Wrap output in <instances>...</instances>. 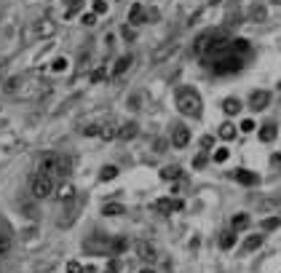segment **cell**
<instances>
[{
  "label": "cell",
  "instance_id": "cell-37",
  "mask_svg": "<svg viewBox=\"0 0 281 273\" xmlns=\"http://www.w3.org/2000/svg\"><path fill=\"white\" fill-rule=\"evenodd\" d=\"M105 11H107L105 0H94V14H105Z\"/></svg>",
  "mask_w": 281,
  "mask_h": 273
},
{
  "label": "cell",
  "instance_id": "cell-2",
  "mask_svg": "<svg viewBox=\"0 0 281 273\" xmlns=\"http://www.w3.org/2000/svg\"><path fill=\"white\" fill-rule=\"evenodd\" d=\"M241 65H244V57H236V54H228V57L217 59L214 65H209L214 70V75H230V73H238Z\"/></svg>",
  "mask_w": 281,
  "mask_h": 273
},
{
  "label": "cell",
  "instance_id": "cell-25",
  "mask_svg": "<svg viewBox=\"0 0 281 273\" xmlns=\"http://www.w3.org/2000/svg\"><path fill=\"white\" fill-rule=\"evenodd\" d=\"M126 209H123L121 204H105L102 206V214H107V217H118V214H123Z\"/></svg>",
  "mask_w": 281,
  "mask_h": 273
},
{
  "label": "cell",
  "instance_id": "cell-5",
  "mask_svg": "<svg viewBox=\"0 0 281 273\" xmlns=\"http://www.w3.org/2000/svg\"><path fill=\"white\" fill-rule=\"evenodd\" d=\"M57 33V22L54 19H38L33 25V38H51Z\"/></svg>",
  "mask_w": 281,
  "mask_h": 273
},
{
  "label": "cell",
  "instance_id": "cell-1",
  "mask_svg": "<svg viewBox=\"0 0 281 273\" xmlns=\"http://www.w3.org/2000/svg\"><path fill=\"white\" fill-rule=\"evenodd\" d=\"M177 110L187 115V118H201V113H204V102H201V94L196 89H179L177 91Z\"/></svg>",
  "mask_w": 281,
  "mask_h": 273
},
{
  "label": "cell",
  "instance_id": "cell-41",
  "mask_svg": "<svg viewBox=\"0 0 281 273\" xmlns=\"http://www.w3.org/2000/svg\"><path fill=\"white\" fill-rule=\"evenodd\" d=\"M166 147H169V142H166V139H155V153H163Z\"/></svg>",
  "mask_w": 281,
  "mask_h": 273
},
{
  "label": "cell",
  "instance_id": "cell-33",
  "mask_svg": "<svg viewBox=\"0 0 281 273\" xmlns=\"http://www.w3.org/2000/svg\"><path fill=\"white\" fill-rule=\"evenodd\" d=\"M105 78H107V70H105V67H97V70L91 73V81H94V83H97V81H105Z\"/></svg>",
  "mask_w": 281,
  "mask_h": 273
},
{
  "label": "cell",
  "instance_id": "cell-26",
  "mask_svg": "<svg viewBox=\"0 0 281 273\" xmlns=\"http://www.w3.org/2000/svg\"><path fill=\"white\" fill-rule=\"evenodd\" d=\"M265 17H268L265 6H254V9L249 11V19H252V22H265Z\"/></svg>",
  "mask_w": 281,
  "mask_h": 273
},
{
  "label": "cell",
  "instance_id": "cell-34",
  "mask_svg": "<svg viewBox=\"0 0 281 273\" xmlns=\"http://www.w3.org/2000/svg\"><path fill=\"white\" fill-rule=\"evenodd\" d=\"M228 155H230L228 147H220V150L214 153V161H217V163H225V161H228Z\"/></svg>",
  "mask_w": 281,
  "mask_h": 273
},
{
  "label": "cell",
  "instance_id": "cell-21",
  "mask_svg": "<svg viewBox=\"0 0 281 273\" xmlns=\"http://www.w3.org/2000/svg\"><path fill=\"white\" fill-rule=\"evenodd\" d=\"M260 139L262 142H273V139H276V126H273V123H265L260 129Z\"/></svg>",
  "mask_w": 281,
  "mask_h": 273
},
{
  "label": "cell",
  "instance_id": "cell-19",
  "mask_svg": "<svg viewBox=\"0 0 281 273\" xmlns=\"http://www.w3.org/2000/svg\"><path fill=\"white\" fill-rule=\"evenodd\" d=\"M99 137H102V139H115V137H118V126H115V123H105V126H99Z\"/></svg>",
  "mask_w": 281,
  "mask_h": 273
},
{
  "label": "cell",
  "instance_id": "cell-13",
  "mask_svg": "<svg viewBox=\"0 0 281 273\" xmlns=\"http://www.w3.org/2000/svg\"><path fill=\"white\" fill-rule=\"evenodd\" d=\"M236 179H238L241 185H246V188H252V185L260 182V177H257L254 171H249V169H238L236 171Z\"/></svg>",
  "mask_w": 281,
  "mask_h": 273
},
{
  "label": "cell",
  "instance_id": "cell-35",
  "mask_svg": "<svg viewBox=\"0 0 281 273\" xmlns=\"http://www.w3.org/2000/svg\"><path fill=\"white\" fill-rule=\"evenodd\" d=\"M65 3L70 6V9H67V17H73V14H75L78 9H81V3H83V0H65Z\"/></svg>",
  "mask_w": 281,
  "mask_h": 273
},
{
  "label": "cell",
  "instance_id": "cell-31",
  "mask_svg": "<svg viewBox=\"0 0 281 273\" xmlns=\"http://www.w3.org/2000/svg\"><path fill=\"white\" fill-rule=\"evenodd\" d=\"M126 244H129L126 238H115V241H110V249H113V252H123V249H126Z\"/></svg>",
  "mask_w": 281,
  "mask_h": 273
},
{
  "label": "cell",
  "instance_id": "cell-7",
  "mask_svg": "<svg viewBox=\"0 0 281 273\" xmlns=\"http://www.w3.org/2000/svg\"><path fill=\"white\" fill-rule=\"evenodd\" d=\"M137 257L139 260H145V262H155L158 260V252H155V246L153 244H147V241H137Z\"/></svg>",
  "mask_w": 281,
  "mask_h": 273
},
{
  "label": "cell",
  "instance_id": "cell-42",
  "mask_svg": "<svg viewBox=\"0 0 281 273\" xmlns=\"http://www.w3.org/2000/svg\"><path fill=\"white\" fill-rule=\"evenodd\" d=\"M65 67H67V59H62V57H59L57 62H54V70H57V73H62Z\"/></svg>",
  "mask_w": 281,
  "mask_h": 273
},
{
  "label": "cell",
  "instance_id": "cell-6",
  "mask_svg": "<svg viewBox=\"0 0 281 273\" xmlns=\"http://www.w3.org/2000/svg\"><path fill=\"white\" fill-rule=\"evenodd\" d=\"M185 204L179 198H158L153 204V209L155 212H161V214H171V212H179V209H182Z\"/></svg>",
  "mask_w": 281,
  "mask_h": 273
},
{
  "label": "cell",
  "instance_id": "cell-38",
  "mask_svg": "<svg viewBox=\"0 0 281 273\" xmlns=\"http://www.w3.org/2000/svg\"><path fill=\"white\" fill-rule=\"evenodd\" d=\"M81 22H83V25H86V27H91V25H97V14H86V17H83Z\"/></svg>",
  "mask_w": 281,
  "mask_h": 273
},
{
  "label": "cell",
  "instance_id": "cell-20",
  "mask_svg": "<svg viewBox=\"0 0 281 273\" xmlns=\"http://www.w3.org/2000/svg\"><path fill=\"white\" fill-rule=\"evenodd\" d=\"M182 177V169L179 166H163L161 169V179H179Z\"/></svg>",
  "mask_w": 281,
  "mask_h": 273
},
{
  "label": "cell",
  "instance_id": "cell-12",
  "mask_svg": "<svg viewBox=\"0 0 281 273\" xmlns=\"http://www.w3.org/2000/svg\"><path fill=\"white\" fill-rule=\"evenodd\" d=\"M145 22H147V11L139 3H134L129 11V25H145Z\"/></svg>",
  "mask_w": 281,
  "mask_h": 273
},
{
  "label": "cell",
  "instance_id": "cell-24",
  "mask_svg": "<svg viewBox=\"0 0 281 273\" xmlns=\"http://www.w3.org/2000/svg\"><path fill=\"white\" fill-rule=\"evenodd\" d=\"M262 246V236H249L244 241V252H254V249Z\"/></svg>",
  "mask_w": 281,
  "mask_h": 273
},
{
  "label": "cell",
  "instance_id": "cell-16",
  "mask_svg": "<svg viewBox=\"0 0 281 273\" xmlns=\"http://www.w3.org/2000/svg\"><path fill=\"white\" fill-rule=\"evenodd\" d=\"M11 254V233L9 230H0V260Z\"/></svg>",
  "mask_w": 281,
  "mask_h": 273
},
{
  "label": "cell",
  "instance_id": "cell-9",
  "mask_svg": "<svg viewBox=\"0 0 281 273\" xmlns=\"http://www.w3.org/2000/svg\"><path fill=\"white\" fill-rule=\"evenodd\" d=\"M177 51V43L174 41H169V43H163V46H158L153 54H150V59H153V65H158V62H163V59H169L171 54Z\"/></svg>",
  "mask_w": 281,
  "mask_h": 273
},
{
  "label": "cell",
  "instance_id": "cell-32",
  "mask_svg": "<svg viewBox=\"0 0 281 273\" xmlns=\"http://www.w3.org/2000/svg\"><path fill=\"white\" fill-rule=\"evenodd\" d=\"M206 161H209V155H206V153H198L196 158H193V166H196V169H204Z\"/></svg>",
  "mask_w": 281,
  "mask_h": 273
},
{
  "label": "cell",
  "instance_id": "cell-43",
  "mask_svg": "<svg viewBox=\"0 0 281 273\" xmlns=\"http://www.w3.org/2000/svg\"><path fill=\"white\" fill-rule=\"evenodd\" d=\"M123 38H126V41H134V30H131V27H123Z\"/></svg>",
  "mask_w": 281,
  "mask_h": 273
},
{
  "label": "cell",
  "instance_id": "cell-23",
  "mask_svg": "<svg viewBox=\"0 0 281 273\" xmlns=\"http://www.w3.org/2000/svg\"><path fill=\"white\" fill-rule=\"evenodd\" d=\"M233 244H236V233H233V230L220 233V246H222V249H230Z\"/></svg>",
  "mask_w": 281,
  "mask_h": 273
},
{
  "label": "cell",
  "instance_id": "cell-45",
  "mask_svg": "<svg viewBox=\"0 0 281 273\" xmlns=\"http://www.w3.org/2000/svg\"><path fill=\"white\" fill-rule=\"evenodd\" d=\"M115 270H118V262L110 260V265H107V270H105V273H115Z\"/></svg>",
  "mask_w": 281,
  "mask_h": 273
},
{
  "label": "cell",
  "instance_id": "cell-11",
  "mask_svg": "<svg viewBox=\"0 0 281 273\" xmlns=\"http://www.w3.org/2000/svg\"><path fill=\"white\" fill-rule=\"evenodd\" d=\"M86 249H89V252H107V249H110V241L97 233L91 241H86Z\"/></svg>",
  "mask_w": 281,
  "mask_h": 273
},
{
  "label": "cell",
  "instance_id": "cell-15",
  "mask_svg": "<svg viewBox=\"0 0 281 273\" xmlns=\"http://www.w3.org/2000/svg\"><path fill=\"white\" fill-rule=\"evenodd\" d=\"M131 62H134V57H131V54H126V57H121L118 62H115V67H113V75H115V78L123 75V73H126V70L131 67Z\"/></svg>",
  "mask_w": 281,
  "mask_h": 273
},
{
  "label": "cell",
  "instance_id": "cell-30",
  "mask_svg": "<svg viewBox=\"0 0 281 273\" xmlns=\"http://www.w3.org/2000/svg\"><path fill=\"white\" fill-rule=\"evenodd\" d=\"M278 225H281V214L268 217V220H262V230H273V228H278Z\"/></svg>",
  "mask_w": 281,
  "mask_h": 273
},
{
  "label": "cell",
  "instance_id": "cell-44",
  "mask_svg": "<svg viewBox=\"0 0 281 273\" xmlns=\"http://www.w3.org/2000/svg\"><path fill=\"white\" fill-rule=\"evenodd\" d=\"M201 145H204V147H206V150H209V147H212V145H214V139H212V137H204V139H201Z\"/></svg>",
  "mask_w": 281,
  "mask_h": 273
},
{
  "label": "cell",
  "instance_id": "cell-36",
  "mask_svg": "<svg viewBox=\"0 0 281 273\" xmlns=\"http://www.w3.org/2000/svg\"><path fill=\"white\" fill-rule=\"evenodd\" d=\"M83 134H86V137H99V126H97V123H91V126L83 129Z\"/></svg>",
  "mask_w": 281,
  "mask_h": 273
},
{
  "label": "cell",
  "instance_id": "cell-4",
  "mask_svg": "<svg viewBox=\"0 0 281 273\" xmlns=\"http://www.w3.org/2000/svg\"><path fill=\"white\" fill-rule=\"evenodd\" d=\"M59 161H62V155L57 153H46L43 158H41V166H38V174H46V177H57L59 174Z\"/></svg>",
  "mask_w": 281,
  "mask_h": 273
},
{
  "label": "cell",
  "instance_id": "cell-40",
  "mask_svg": "<svg viewBox=\"0 0 281 273\" xmlns=\"http://www.w3.org/2000/svg\"><path fill=\"white\" fill-rule=\"evenodd\" d=\"M67 273H83L81 262H67Z\"/></svg>",
  "mask_w": 281,
  "mask_h": 273
},
{
  "label": "cell",
  "instance_id": "cell-17",
  "mask_svg": "<svg viewBox=\"0 0 281 273\" xmlns=\"http://www.w3.org/2000/svg\"><path fill=\"white\" fill-rule=\"evenodd\" d=\"M134 137H137V123L134 121L123 123V126L118 129V139H134Z\"/></svg>",
  "mask_w": 281,
  "mask_h": 273
},
{
  "label": "cell",
  "instance_id": "cell-8",
  "mask_svg": "<svg viewBox=\"0 0 281 273\" xmlns=\"http://www.w3.org/2000/svg\"><path fill=\"white\" fill-rule=\"evenodd\" d=\"M187 142H190V129L182 126V123H177L174 131H171V145H174V147H185Z\"/></svg>",
  "mask_w": 281,
  "mask_h": 273
},
{
  "label": "cell",
  "instance_id": "cell-29",
  "mask_svg": "<svg viewBox=\"0 0 281 273\" xmlns=\"http://www.w3.org/2000/svg\"><path fill=\"white\" fill-rule=\"evenodd\" d=\"M70 169H73V161H70L67 155H62V161H59V174H57V177H67Z\"/></svg>",
  "mask_w": 281,
  "mask_h": 273
},
{
  "label": "cell",
  "instance_id": "cell-47",
  "mask_svg": "<svg viewBox=\"0 0 281 273\" xmlns=\"http://www.w3.org/2000/svg\"><path fill=\"white\" fill-rule=\"evenodd\" d=\"M139 273H155V270H150V268H145V270H139Z\"/></svg>",
  "mask_w": 281,
  "mask_h": 273
},
{
  "label": "cell",
  "instance_id": "cell-18",
  "mask_svg": "<svg viewBox=\"0 0 281 273\" xmlns=\"http://www.w3.org/2000/svg\"><path fill=\"white\" fill-rule=\"evenodd\" d=\"M222 110L228 115H236V113H241V102L236 97H228V99H222Z\"/></svg>",
  "mask_w": 281,
  "mask_h": 273
},
{
  "label": "cell",
  "instance_id": "cell-46",
  "mask_svg": "<svg viewBox=\"0 0 281 273\" xmlns=\"http://www.w3.org/2000/svg\"><path fill=\"white\" fill-rule=\"evenodd\" d=\"M6 73V62H0V75H3Z\"/></svg>",
  "mask_w": 281,
  "mask_h": 273
},
{
  "label": "cell",
  "instance_id": "cell-3",
  "mask_svg": "<svg viewBox=\"0 0 281 273\" xmlns=\"http://www.w3.org/2000/svg\"><path fill=\"white\" fill-rule=\"evenodd\" d=\"M30 185H33V196L35 198H49L54 193V179L46 177V174H35Z\"/></svg>",
  "mask_w": 281,
  "mask_h": 273
},
{
  "label": "cell",
  "instance_id": "cell-39",
  "mask_svg": "<svg viewBox=\"0 0 281 273\" xmlns=\"http://www.w3.org/2000/svg\"><path fill=\"white\" fill-rule=\"evenodd\" d=\"M241 131H246V134H249V131H254V121H241Z\"/></svg>",
  "mask_w": 281,
  "mask_h": 273
},
{
  "label": "cell",
  "instance_id": "cell-22",
  "mask_svg": "<svg viewBox=\"0 0 281 273\" xmlns=\"http://www.w3.org/2000/svg\"><path fill=\"white\" fill-rule=\"evenodd\" d=\"M230 225H233V233H236V230H246L249 228V214H236Z\"/></svg>",
  "mask_w": 281,
  "mask_h": 273
},
{
  "label": "cell",
  "instance_id": "cell-10",
  "mask_svg": "<svg viewBox=\"0 0 281 273\" xmlns=\"http://www.w3.org/2000/svg\"><path fill=\"white\" fill-rule=\"evenodd\" d=\"M268 102H270V94L268 91H254L252 97H249V107L257 113V110H265L268 107Z\"/></svg>",
  "mask_w": 281,
  "mask_h": 273
},
{
  "label": "cell",
  "instance_id": "cell-28",
  "mask_svg": "<svg viewBox=\"0 0 281 273\" xmlns=\"http://www.w3.org/2000/svg\"><path fill=\"white\" fill-rule=\"evenodd\" d=\"M115 177H118V166H105L102 174H99L102 182H110V179H115Z\"/></svg>",
  "mask_w": 281,
  "mask_h": 273
},
{
  "label": "cell",
  "instance_id": "cell-48",
  "mask_svg": "<svg viewBox=\"0 0 281 273\" xmlns=\"http://www.w3.org/2000/svg\"><path fill=\"white\" fill-rule=\"evenodd\" d=\"M276 3H281V0H276Z\"/></svg>",
  "mask_w": 281,
  "mask_h": 273
},
{
  "label": "cell",
  "instance_id": "cell-27",
  "mask_svg": "<svg viewBox=\"0 0 281 273\" xmlns=\"http://www.w3.org/2000/svg\"><path fill=\"white\" fill-rule=\"evenodd\" d=\"M220 137L222 139H233V137H236V126H233L230 121H225L222 126H220Z\"/></svg>",
  "mask_w": 281,
  "mask_h": 273
},
{
  "label": "cell",
  "instance_id": "cell-14",
  "mask_svg": "<svg viewBox=\"0 0 281 273\" xmlns=\"http://www.w3.org/2000/svg\"><path fill=\"white\" fill-rule=\"evenodd\" d=\"M57 198L62 201V204H67V201H73V198H75V185H70V182L59 185V190H57Z\"/></svg>",
  "mask_w": 281,
  "mask_h": 273
}]
</instances>
